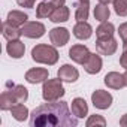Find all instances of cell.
I'll use <instances>...</instances> for the list:
<instances>
[{
	"instance_id": "cell-1",
	"label": "cell",
	"mask_w": 127,
	"mask_h": 127,
	"mask_svg": "<svg viewBox=\"0 0 127 127\" xmlns=\"http://www.w3.org/2000/svg\"><path fill=\"white\" fill-rule=\"evenodd\" d=\"M32 127H75L78 126V118L72 115L67 102H46L30 114Z\"/></svg>"
},
{
	"instance_id": "cell-2",
	"label": "cell",
	"mask_w": 127,
	"mask_h": 127,
	"mask_svg": "<svg viewBox=\"0 0 127 127\" xmlns=\"http://www.w3.org/2000/svg\"><path fill=\"white\" fill-rule=\"evenodd\" d=\"M32 58L36 63H42V64H48L52 66L58 61V51L55 49V46L51 45H45V43H39L32 49Z\"/></svg>"
},
{
	"instance_id": "cell-3",
	"label": "cell",
	"mask_w": 127,
	"mask_h": 127,
	"mask_svg": "<svg viewBox=\"0 0 127 127\" xmlns=\"http://www.w3.org/2000/svg\"><path fill=\"white\" fill-rule=\"evenodd\" d=\"M64 87L61 84V79L57 76L55 79H46L42 87V97L45 102H55L60 97L64 96Z\"/></svg>"
},
{
	"instance_id": "cell-4",
	"label": "cell",
	"mask_w": 127,
	"mask_h": 127,
	"mask_svg": "<svg viewBox=\"0 0 127 127\" xmlns=\"http://www.w3.org/2000/svg\"><path fill=\"white\" fill-rule=\"evenodd\" d=\"M20 29H21L23 36L30 37V39H39V37H42V36L45 34V32H46L45 26H43L42 23H39V21H27V23H26L24 26H21Z\"/></svg>"
},
{
	"instance_id": "cell-5",
	"label": "cell",
	"mask_w": 127,
	"mask_h": 127,
	"mask_svg": "<svg viewBox=\"0 0 127 127\" xmlns=\"http://www.w3.org/2000/svg\"><path fill=\"white\" fill-rule=\"evenodd\" d=\"M112 100H114L112 94L105 90H96L91 94V102H93L94 108H97V109H108L112 105Z\"/></svg>"
},
{
	"instance_id": "cell-6",
	"label": "cell",
	"mask_w": 127,
	"mask_h": 127,
	"mask_svg": "<svg viewBox=\"0 0 127 127\" xmlns=\"http://www.w3.org/2000/svg\"><path fill=\"white\" fill-rule=\"evenodd\" d=\"M70 39L69 30L64 27H55L49 30V40L54 46H64Z\"/></svg>"
},
{
	"instance_id": "cell-7",
	"label": "cell",
	"mask_w": 127,
	"mask_h": 127,
	"mask_svg": "<svg viewBox=\"0 0 127 127\" xmlns=\"http://www.w3.org/2000/svg\"><path fill=\"white\" fill-rule=\"evenodd\" d=\"M90 54L91 52L88 51V48L85 45H81V43H76L69 49V57L75 63H78V64H84L87 61V58L90 57Z\"/></svg>"
},
{
	"instance_id": "cell-8",
	"label": "cell",
	"mask_w": 127,
	"mask_h": 127,
	"mask_svg": "<svg viewBox=\"0 0 127 127\" xmlns=\"http://www.w3.org/2000/svg\"><path fill=\"white\" fill-rule=\"evenodd\" d=\"M118 48V43L114 37H108V39H97L96 40V49L99 54L102 55H112Z\"/></svg>"
},
{
	"instance_id": "cell-9",
	"label": "cell",
	"mask_w": 127,
	"mask_h": 127,
	"mask_svg": "<svg viewBox=\"0 0 127 127\" xmlns=\"http://www.w3.org/2000/svg\"><path fill=\"white\" fill-rule=\"evenodd\" d=\"M48 79V69L43 67H33L26 72V81L29 84H40Z\"/></svg>"
},
{
	"instance_id": "cell-10",
	"label": "cell",
	"mask_w": 127,
	"mask_h": 127,
	"mask_svg": "<svg viewBox=\"0 0 127 127\" xmlns=\"http://www.w3.org/2000/svg\"><path fill=\"white\" fill-rule=\"evenodd\" d=\"M82 66H84V69H85L87 73L96 75V73H99V72L102 70V67H103L102 57H100L99 54H90V57L87 58V61L84 63Z\"/></svg>"
},
{
	"instance_id": "cell-11",
	"label": "cell",
	"mask_w": 127,
	"mask_h": 127,
	"mask_svg": "<svg viewBox=\"0 0 127 127\" xmlns=\"http://www.w3.org/2000/svg\"><path fill=\"white\" fill-rule=\"evenodd\" d=\"M57 76L61 79V81H64V82H75L78 81L79 78V72L76 67L70 66V64H63L58 72H57Z\"/></svg>"
},
{
	"instance_id": "cell-12",
	"label": "cell",
	"mask_w": 127,
	"mask_h": 127,
	"mask_svg": "<svg viewBox=\"0 0 127 127\" xmlns=\"http://www.w3.org/2000/svg\"><path fill=\"white\" fill-rule=\"evenodd\" d=\"M93 34V27L87 21H78L73 27V36L79 40H87Z\"/></svg>"
},
{
	"instance_id": "cell-13",
	"label": "cell",
	"mask_w": 127,
	"mask_h": 127,
	"mask_svg": "<svg viewBox=\"0 0 127 127\" xmlns=\"http://www.w3.org/2000/svg\"><path fill=\"white\" fill-rule=\"evenodd\" d=\"M105 84L112 90H121L123 87H126V78L118 72H109L105 76Z\"/></svg>"
},
{
	"instance_id": "cell-14",
	"label": "cell",
	"mask_w": 127,
	"mask_h": 127,
	"mask_svg": "<svg viewBox=\"0 0 127 127\" xmlns=\"http://www.w3.org/2000/svg\"><path fill=\"white\" fill-rule=\"evenodd\" d=\"M6 51H8L9 57H12V58H21L24 55V52H26V45L20 39L9 40V43L6 45Z\"/></svg>"
},
{
	"instance_id": "cell-15",
	"label": "cell",
	"mask_w": 127,
	"mask_h": 127,
	"mask_svg": "<svg viewBox=\"0 0 127 127\" xmlns=\"http://www.w3.org/2000/svg\"><path fill=\"white\" fill-rule=\"evenodd\" d=\"M70 111H72V114H73L76 118H84V117L88 114V105H87V102H85L82 97H76V99L72 100Z\"/></svg>"
},
{
	"instance_id": "cell-16",
	"label": "cell",
	"mask_w": 127,
	"mask_h": 127,
	"mask_svg": "<svg viewBox=\"0 0 127 127\" xmlns=\"http://www.w3.org/2000/svg\"><path fill=\"white\" fill-rule=\"evenodd\" d=\"M27 20H29L27 14H24L21 11H11L8 14V17H6V23L11 24V26H14V27H18V29L21 26H24L27 23Z\"/></svg>"
},
{
	"instance_id": "cell-17",
	"label": "cell",
	"mask_w": 127,
	"mask_h": 127,
	"mask_svg": "<svg viewBox=\"0 0 127 127\" xmlns=\"http://www.w3.org/2000/svg\"><path fill=\"white\" fill-rule=\"evenodd\" d=\"M6 88H9V90L12 91V94H14V97L17 99L18 103L27 102V99H29V90H27L24 85H15V84H12V82H8V84H6Z\"/></svg>"
},
{
	"instance_id": "cell-18",
	"label": "cell",
	"mask_w": 127,
	"mask_h": 127,
	"mask_svg": "<svg viewBox=\"0 0 127 127\" xmlns=\"http://www.w3.org/2000/svg\"><path fill=\"white\" fill-rule=\"evenodd\" d=\"M17 103L18 102H17V99L14 97V94L9 88H6L2 93V96H0V109L2 111H11V108Z\"/></svg>"
},
{
	"instance_id": "cell-19",
	"label": "cell",
	"mask_w": 127,
	"mask_h": 127,
	"mask_svg": "<svg viewBox=\"0 0 127 127\" xmlns=\"http://www.w3.org/2000/svg\"><path fill=\"white\" fill-rule=\"evenodd\" d=\"M69 15H70L69 8L63 5V6H58V8L54 9V12L51 14L49 20H51L52 23H66V21L69 20Z\"/></svg>"
},
{
	"instance_id": "cell-20",
	"label": "cell",
	"mask_w": 127,
	"mask_h": 127,
	"mask_svg": "<svg viewBox=\"0 0 127 127\" xmlns=\"http://www.w3.org/2000/svg\"><path fill=\"white\" fill-rule=\"evenodd\" d=\"M2 32H3V37H5L8 42H9V40H17V39H20V37L23 36L21 29L14 27V26L8 24L6 21H5L3 26H2Z\"/></svg>"
},
{
	"instance_id": "cell-21",
	"label": "cell",
	"mask_w": 127,
	"mask_h": 127,
	"mask_svg": "<svg viewBox=\"0 0 127 127\" xmlns=\"http://www.w3.org/2000/svg\"><path fill=\"white\" fill-rule=\"evenodd\" d=\"M114 32H115L114 24L112 23H108V21H103L96 29V36H97V39H108V37H112L114 36Z\"/></svg>"
},
{
	"instance_id": "cell-22",
	"label": "cell",
	"mask_w": 127,
	"mask_h": 127,
	"mask_svg": "<svg viewBox=\"0 0 127 127\" xmlns=\"http://www.w3.org/2000/svg\"><path fill=\"white\" fill-rule=\"evenodd\" d=\"M55 6L49 2V0H42L36 8V17L37 18H49L51 14L54 12Z\"/></svg>"
},
{
	"instance_id": "cell-23",
	"label": "cell",
	"mask_w": 127,
	"mask_h": 127,
	"mask_svg": "<svg viewBox=\"0 0 127 127\" xmlns=\"http://www.w3.org/2000/svg\"><path fill=\"white\" fill-rule=\"evenodd\" d=\"M11 114L17 121H26L30 117V112L27 109V106H24L23 103H17L11 108Z\"/></svg>"
},
{
	"instance_id": "cell-24",
	"label": "cell",
	"mask_w": 127,
	"mask_h": 127,
	"mask_svg": "<svg viewBox=\"0 0 127 127\" xmlns=\"http://www.w3.org/2000/svg\"><path fill=\"white\" fill-rule=\"evenodd\" d=\"M75 18L76 21H87L88 20V12H90V5L88 2H78L75 5Z\"/></svg>"
},
{
	"instance_id": "cell-25",
	"label": "cell",
	"mask_w": 127,
	"mask_h": 127,
	"mask_svg": "<svg viewBox=\"0 0 127 127\" xmlns=\"http://www.w3.org/2000/svg\"><path fill=\"white\" fill-rule=\"evenodd\" d=\"M109 15H111V11H109L108 5H103V3L96 5V8H94V18L97 21H100V23L108 21L109 20Z\"/></svg>"
},
{
	"instance_id": "cell-26",
	"label": "cell",
	"mask_w": 127,
	"mask_h": 127,
	"mask_svg": "<svg viewBox=\"0 0 127 127\" xmlns=\"http://www.w3.org/2000/svg\"><path fill=\"white\" fill-rule=\"evenodd\" d=\"M114 11L120 17H127V0H114Z\"/></svg>"
},
{
	"instance_id": "cell-27",
	"label": "cell",
	"mask_w": 127,
	"mask_h": 127,
	"mask_svg": "<svg viewBox=\"0 0 127 127\" xmlns=\"http://www.w3.org/2000/svg\"><path fill=\"white\" fill-rule=\"evenodd\" d=\"M93 126H106V120L102 117V115H97V114H94V115H91L88 120H87V127H93Z\"/></svg>"
},
{
	"instance_id": "cell-28",
	"label": "cell",
	"mask_w": 127,
	"mask_h": 127,
	"mask_svg": "<svg viewBox=\"0 0 127 127\" xmlns=\"http://www.w3.org/2000/svg\"><path fill=\"white\" fill-rule=\"evenodd\" d=\"M17 3H18L21 8H29V9H32V8L34 6V3H36V0H17Z\"/></svg>"
},
{
	"instance_id": "cell-29",
	"label": "cell",
	"mask_w": 127,
	"mask_h": 127,
	"mask_svg": "<svg viewBox=\"0 0 127 127\" xmlns=\"http://www.w3.org/2000/svg\"><path fill=\"white\" fill-rule=\"evenodd\" d=\"M118 34H120V37H121L123 40L127 39V23H123V24L118 27Z\"/></svg>"
},
{
	"instance_id": "cell-30",
	"label": "cell",
	"mask_w": 127,
	"mask_h": 127,
	"mask_svg": "<svg viewBox=\"0 0 127 127\" xmlns=\"http://www.w3.org/2000/svg\"><path fill=\"white\" fill-rule=\"evenodd\" d=\"M120 64H121V67H124L127 70V52H123V55L120 57Z\"/></svg>"
},
{
	"instance_id": "cell-31",
	"label": "cell",
	"mask_w": 127,
	"mask_h": 127,
	"mask_svg": "<svg viewBox=\"0 0 127 127\" xmlns=\"http://www.w3.org/2000/svg\"><path fill=\"white\" fill-rule=\"evenodd\" d=\"M49 2H51L55 8H58V6H63V5H64L66 0H49Z\"/></svg>"
},
{
	"instance_id": "cell-32",
	"label": "cell",
	"mask_w": 127,
	"mask_h": 127,
	"mask_svg": "<svg viewBox=\"0 0 127 127\" xmlns=\"http://www.w3.org/2000/svg\"><path fill=\"white\" fill-rule=\"evenodd\" d=\"M120 126H123V127H127V114H124V115L120 118Z\"/></svg>"
},
{
	"instance_id": "cell-33",
	"label": "cell",
	"mask_w": 127,
	"mask_h": 127,
	"mask_svg": "<svg viewBox=\"0 0 127 127\" xmlns=\"http://www.w3.org/2000/svg\"><path fill=\"white\" fill-rule=\"evenodd\" d=\"M99 2L103 5H109V3H114V0H99Z\"/></svg>"
},
{
	"instance_id": "cell-34",
	"label": "cell",
	"mask_w": 127,
	"mask_h": 127,
	"mask_svg": "<svg viewBox=\"0 0 127 127\" xmlns=\"http://www.w3.org/2000/svg\"><path fill=\"white\" fill-rule=\"evenodd\" d=\"M123 49H124V52H127V39L123 40Z\"/></svg>"
},
{
	"instance_id": "cell-35",
	"label": "cell",
	"mask_w": 127,
	"mask_h": 127,
	"mask_svg": "<svg viewBox=\"0 0 127 127\" xmlns=\"http://www.w3.org/2000/svg\"><path fill=\"white\" fill-rule=\"evenodd\" d=\"M124 78H126V85H127V70H126V73H124Z\"/></svg>"
},
{
	"instance_id": "cell-36",
	"label": "cell",
	"mask_w": 127,
	"mask_h": 127,
	"mask_svg": "<svg viewBox=\"0 0 127 127\" xmlns=\"http://www.w3.org/2000/svg\"><path fill=\"white\" fill-rule=\"evenodd\" d=\"M78 2H88V0H78Z\"/></svg>"
}]
</instances>
